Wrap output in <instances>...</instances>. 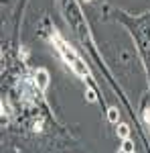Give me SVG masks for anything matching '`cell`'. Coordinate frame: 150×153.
Instances as JSON below:
<instances>
[{
  "label": "cell",
  "mask_w": 150,
  "mask_h": 153,
  "mask_svg": "<svg viewBox=\"0 0 150 153\" xmlns=\"http://www.w3.org/2000/svg\"><path fill=\"white\" fill-rule=\"evenodd\" d=\"M55 45H57V49H59V53L65 57V61L69 63L71 68H73V71L77 74V76H83V78H87L89 76V70H87V65H85V61L73 51V49L61 39V37H55Z\"/></svg>",
  "instance_id": "6da1fadb"
},
{
  "label": "cell",
  "mask_w": 150,
  "mask_h": 153,
  "mask_svg": "<svg viewBox=\"0 0 150 153\" xmlns=\"http://www.w3.org/2000/svg\"><path fill=\"white\" fill-rule=\"evenodd\" d=\"M35 84L39 90H47V86H49V71L45 68H39L35 71Z\"/></svg>",
  "instance_id": "7a4b0ae2"
},
{
  "label": "cell",
  "mask_w": 150,
  "mask_h": 153,
  "mask_svg": "<svg viewBox=\"0 0 150 153\" xmlns=\"http://www.w3.org/2000/svg\"><path fill=\"white\" fill-rule=\"evenodd\" d=\"M116 133H118V137H120V139H128V137H130V127L124 125V123H120V125H118V129H116Z\"/></svg>",
  "instance_id": "3957f363"
},
{
  "label": "cell",
  "mask_w": 150,
  "mask_h": 153,
  "mask_svg": "<svg viewBox=\"0 0 150 153\" xmlns=\"http://www.w3.org/2000/svg\"><path fill=\"white\" fill-rule=\"evenodd\" d=\"M118 117H120L118 108H110V110H108V120H110V123H116V120H118Z\"/></svg>",
  "instance_id": "277c9868"
},
{
  "label": "cell",
  "mask_w": 150,
  "mask_h": 153,
  "mask_svg": "<svg viewBox=\"0 0 150 153\" xmlns=\"http://www.w3.org/2000/svg\"><path fill=\"white\" fill-rule=\"evenodd\" d=\"M122 149L128 153H134V143L130 141V139H124V145H122Z\"/></svg>",
  "instance_id": "5b68a950"
},
{
  "label": "cell",
  "mask_w": 150,
  "mask_h": 153,
  "mask_svg": "<svg viewBox=\"0 0 150 153\" xmlns=\"http://www.w3.org/2000/svg\"><path fill=\"white\" fill-rule=\"evenodd\" d=\"M85 100H87V102H95V90L89 88V90L85 92Z\"/></svg>",
  "instance_id": "8992f818"
},
{
  "label": "cell",
  "mask_w": 150,
  "mask_h": 153,
  "mask_svg": "<svg viewBox=\"0 0 150 153\" xmlns=\"http://www.w3.org/2000/svg\"><path fill=\"white\" fill-rule=\"evenodd\" d=\"M144 120H146V123H150V108H146V110H144Z\"/></svg>",
  "instance_id": "52a82bcc"
},
{
  "label": "cell",
  "mask_w": 150,
  "mask_h": 153,
  "mask_svg": "<svg viewBox=\"0 0 150 153\" xmlns=\"http://www.w3.org/2000/svg\"><path fill=\"white\" fill-rule=\"evenodd\" d=\"M118 153H128V151H124V149H120V151H118Z\"/></svg>",
  "instance_id": "ba28073f"
},
{
  "label": "cell",
  "mask_w": 150,
  "mask_h": 153,
  "mask_svg": "<svg viewBox=\"0 0 150 153\" xmlns=\"http://www.w3.org/2000/svg\"><path fill=\"white\" fill-rule=\"evenodd\" d=\"M83 2H89V0H83Z\"/></svg>",
  "instance_id": "9c48e42d"
},
{
  "label": "cell",
  "mask_w": 150,
  "mask_h": 153,
  "mask_svg": "<svg viewBox=\"0 0 150 153\" xmlns=\"http://www.w3.org/2000/svg\"><path fill=\"white\" fill-rule=\"evenodd\" d=\"M148 127H150V123H148Z\"/></svg>",
  "instance_id": "30bf717a"
}]
</instances>
